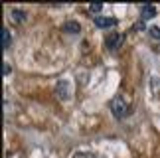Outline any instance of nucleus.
Returning <instances> with one entry per match:
<instances>
[{
	"label": "nucleus",
	"instance_id": "3",
	"mask_svg": "<svg viewBox=\"0 0 160 158\" xmlns=\"http://www.w3.org/2000/svg\"><path fill=\"white\" fill-rule=\"evenodd\" d=\"M122 44H125V34H121V32H111V34H107V38H105V47H107L109 52L121 50Z\"/></svg>",
	"mask_w": 160,
	"mask_h": 158
},
{
	"label": "nucleus",
	"instance_id": "5",
	"mask_svg": "<svg viewBox=\"0 0 160 158\" xmlns=\"http://www.w3.org/2000/svg\"><path fill=\"white\" fill-rule=\"evenodd\" d=\"M156 16V6H152V4H142L140 6V20L146 22V20H150V18H154Z\"/></svg>",
	"mask_w": 160,
	"mask_h": 158
},
{
	"label": "nucleus",
	"instance_id": "1",
	"mask_svg": "<svg viewBox=\"0 0 160 158\" xmlns=\"http://www.w3.org/2000/svg\"><path fill=\"white\" fill-rule=\"evenodd\" d=\"M109 109H111V113H113L115 119H125V117L131 115V107L127 105V101L122 99V97H115V99H111Z\"/></svg>",
	"mask_w": 160,
	"mask_h": 158
},
{
	"label": "nucleus",
	"instance_id": "11",
	"mask_svg": "<svg viewBox=\"0 0 160 158\" xmlns=\"http://www.w3.org/2000/svg\"><path fill=\"white\" fill-rule=\"evenodd\" d=\"M73 158H99V156L93 154V152H77Z\"/></svg>",
	"mask_w": 160,
	"mask_h": 158
},
{
	"label": "nucleus",
	"instance_id": "13",
	"mask_svg": "<svg viewBox=\"0 0 160 158\" xmlns=\"http://www.w3.org/2000/svg\"><path fill=\"white\" fill-rule=\"evenodd\" d=\"M2 73H4V75H10V73H12V67H10L8 63H4V67H2Z\"/></svg>",
	"mask_w": 160,
	"mask_h": 158
},
{
	"label": "nucleus",
	"instance_id": "6",
	"mask_svg": "<svg viewBox=\"0 0 160 158\" xmlns=\"http://www.w3.org/2000/svg\"><path fill=\"white\" fill-rule=\"evenodd\" d=\"M61 30H63L65 34H73V36H77L79 32H81V24L75 22V20H69V22H65V24H63V28H61Z\"/></svg>",
	"mask_w": 160,
	"mask_h": 158
},
{
	"label": "nucleus",
	"instance_id": "10",
	"mask_svg": "<svg viewBox=\"0 0 160 158\" xmlns=\"http://www.w3.org/2000/svg\"><path fill=\"white\" fill-rule=\"evenodd\" d=\"M148 34H150V38L160 40V26H150L148 28Z\"/></svg>",
	"mask_w": 160,
	"mask_h": 158
},
{
	"label": "nucleus",
	"instance_id": "12",
	"mask_svg": "<svg viewBox=\"0 0 160 158\" xmlns=\"http://www.w3.org/2000/svg\"><path fill=\"white\" fill-rule=\"evenodd\" d=\"M103 10V4H89V12L91 14H97V12Z\"/></svg>",
	"mask_w": 160,
	"mask_h": 158
},
{
	"label": "nucleus",
	"instance_id": "4",
	"mask_svg": "<svg viewBox=\"0 0 160 158\" xmlns=\"http://www.w3.org/2000/svg\"><path fill=\"white\" fill-rule=\"evenodd\" d=\"M95 26L101 28V30H109V28H115L117 24H119V20L117 18H111V16H95Z\"/></svg>",
	"mask_w": 160,
	"mask_h": 158
},
{
	"label": "nucleus",
	"instance_id": "8",
	"mask_svg": "<svg viewBox=\"0 0 160 158\" xmlns=\"http://www.w3.org/2000/svg\"><path fill=\"white\" fill-rule=\"evenodd\" d=\"M12 44V36H10V30L8 28H2V50H8Z\"/></svg>",
	"mask_w": 160,
	"mask_h": 158
},
{
	"label": "nucleus",
	"instance_id": "9",
	"mask_svg": "<svg viewBox=\"0 0 160 158\" xmlns=\"http://www.w3.org/2000/svg\"><path fill=\"white\" fill-rule=\"evenodd\" d=\"M137 30H144V32H148V28H146V24L142 20H138V22H134L132 26H131V32H137Z\"/></svg>",
	"mask_w": 160,
	"mask_h": 158
},
{
	"label": "nucleus",
	"instance_id": "7",
	"mask_svg": "<svg viewBox=\"0 0 160 158\" xmlns=\"http://www.w3.org/2000/svg\"><path fill=\"white\" fill-rule=\"evenodd\" d=\"M10 16H12V20H14L16 24H22V22H26V12H24V10H18V8H14V10H12L10 12Z\"/></svg>",
	"mask_w": 160,
	"mask_h": 158
},
{
	"label": "nucleus",
	"instance_id": "2",
	"mask_svg": "<svg viewBox=\"0 0 160 158\" xmlns=\"http://www.w3.org/2000/svg\"><path fill=\"white\" fill-rule=\"evenodd\" d=\"M55 95H58L59 101H69L73 97L71 81H67V79H59V81L55 83Z\"/></svg>",
	"mask_w": 160,
	"mask_h": 158
}]
</instances>
